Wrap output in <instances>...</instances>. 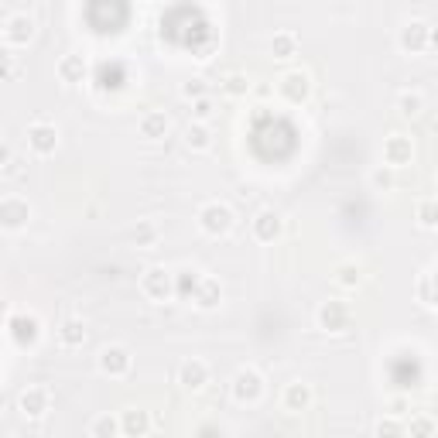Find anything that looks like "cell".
Instances as JSON below:
<instances>
[{"label": "cell", "instance_id": "obj_13", "mask_svg": "<svg viewBox=\"0 0 438 438\" xmlns=\"http://www.w3.org/2000/svg\"><path fill=\"white\" fill-rule=\"evenodd\" d=\"M278 233H281V216H278L274 209L257 212V219H254V236H257L260 243H271Z\"/></svg>", "mask_w": 438, "mask_h": 438}, {"label": "cell", "instance_id": "obj_11", "mask_svg": "<svg viewBox=\"0 0 438 438\" xmlns=\"http://www.w3.org/2000/svg\"><path fill=\"white\" fill-rule=\"evenodd\" d=\"M49 387H27L25 394H21V411L27 418H41V414L49 411Z\"/></svg>", "mask_w": 438, "mask_h": 438}, {"label": "cell", "instance_id": "obj_25", "mask_svg": "<svg viewBox=\"0 0 438 438\" xmlns=\"http://www.w3.org/2000/svg\"><path fill=\"white\" fill-rule=\"evenodd\" d=\"M96 76H100V86H103V89L110 86V76H113V86H120V82H124V65H120V62H103Z\"/></svg>", "mask_w": 438, "mask_h": 438}, {"label": "cell", "instance_id": "obj_10", "mask_svg": "<svg viewBox=\"0 0 438 438\" xmlns=\"http://www.w3.org/2000/svg\"><path fill=\"white\" fill-rule=\"evenodd\" d=\"M27 144L38 151V155H52L55 144H58V130L52 124H34V127L27 130Z\"/></svg>", "mask_w": 438, "mask_h": 438}, {"label": "cell", "instance_id": "obj_28", "mask_svg": "<svg viewBox=\"0 0 438 438\" xmlns=\"http://www.w3.org/2000/svg\"><path fill=\"white\" fill-rule=\"evenodd\" d=\"M21 27H34L31 25V18H18V21H11V27L4 31V38H7V41H25V38H31V34H25Z\"/></svg>", "mask_w": 438, "mask_h": 438}, {"label": "cell", "instance_id": "obj_35", "mask_svg": "<svg viewBox=\"0 0 438 438\" xmlns=\"http://www.w3.org/2000/svg\"><path fill=\"white\" fill-rule=\"evenodd\" d=\"M202 89H206V86H202L199 79H192V82H188V86L181 89V96H202Z\"/></svg>", "mask_w": 438, "mask_h": 438}, {"label": "cell", "instance_id": "obj_22", "mask_svg": "<svg viewBox=\"0 0 438 438\" xmlns=\"http://www.w3.org/2000/svg\"><path fill=\"white\" fill-rule=\"evenodd\" d=\"M165 130H168V117H165V113H148V117H144V120H141V134H144V137H151V141H155V137H165Z\"/></svg>", "mask_w": 438, "mask_h": 438}, {"label": "cell", "instance_id": "obj_23", "mask_svg": "<svg viewBox=\"0 0 438 438\" xmlns=\"http://www.w3.org/2000/svg\"><path fill=\"white\" fill-rule=\"evenodd\" d=\"M271 52L278 55V58H291V55L298 52V38H295L291 31H281V34H274V41H271Z\"/></svg>", "mask_w": 438, "mask_h": 438}, {"label": "cell", "instance_id": "obj_4", "mask_svg": "<svg viewBox=\"0 0 438 438\" xmlns=\"http://www.w3.org/2000/svg\"><path fill=\"white\" fill-rule=\"evenodd\" d=\"M100 370L106 377H127L130 373V353L124 346H106L100 353Z\"/></svg>", "mask_w": 438, "mask_h": 438}, {"label": "cell", "instance_id": "obj_34", "mask_svg": "<svg viewBox=\"0 0 438 438\" xmlns=\"http://www.w3.org/2000/svg\"><path fill=\"white\" fill-rule=\"evenodd\" d=\"M192 113H195V124H206L209 117H212V103H209V100H199V103L192 106Z\"/></svg>", "mask_w": 438, "mask_h": 438}, {"label": "cell", "instance_id": "obj_7", "mask_svg": "<svg viewBox=\"0 0 438 438\" xmlns=\"http://www.w3.org/2000/svg\"><path fill=\"white\" fill-rule=\"evenodd\" d=\"M318 322H322V329H329V333L346 329V326H349V305H346V302H326V305L318 309Z\"/></svg>", "mask_w": 438, "mask_h": 438}, {"label": "cell", "instance_id": "obj_32", "mask_svg": "<svg viewBox=\"0 0 438 438\" xmlns=\"http://www.w3.org/2000/svg\"><path fill=\"white\" fill-rule=\"evenodd\" d=\"M377 435H380V438H404V428H401L397 421H380Z\"/></svg>", "mask_w": 438, "mask_h": 438}, {"label": "cell", "instance_id": "obj_6", "mask_svg": "<svg viewBox=\"0 0 438 438\" xmlns=\"http://www.w3.org/2000/svg\"><path fill=\"white\" fill-rule=\"evenodd\" d=\"M401 49L404 52H411V55H418V52H425L428 49V41H432V31H428V25H421V21H411V25H404L401 27Z\"/></svg>", "mask_w": 438, "mask_h": 438}, {"label": "cell", "instance_id": "obj_29", "mask_svg": "<svg viewBox=\"0 0 438 438\" xmlns=\"http://www.w3.org/2000/svg\"><path fill=\"white\" fill-rule=\"evenodd\" d=\"M432 432H435V425L428 418H414L411 421V438H432Z\"/></svg>", "mask_w": 438, "mask_h": 438}, {"label": "cell", "instance_id": "obj_18", "mask_svg": "<svg viewBox=\"0 0 438 438\" xmlns=\"http://www.w3.org/2000/svg\"><path fill=\"white\" fill-rule=\"evenodd\" d=\"M58 342H62V346H69V349L82 346V342H86V326H82L79 318L62 322V329H58Z\"/></svg>", "mask_w": 438, "mask_h": 438}, {"label": "cell", "instance_id": "obj_15", "mask_svg": "<svg viewBox=\"0 0 438 438\" xmlns=\"http://www.w3.org/2000/svg\"><path fill=\"white\" fill-rule=\"evenodd\" d=\"M11 333L18 342H34L38 339V318L34 315H11Z\"/></svg>", "mask_w": 438, "mask_h": 438}, {"label": "cell", "instance_id": "obj_8", "mask_svg": "<svg viewBox=\"0 0 438 438\" xmlns=\"http://www.w3.org/2000/svg\"><path fill=\"white\" fill-rule=\"evenodd\" d=\"M27 202L25 199H18V195H7L4 202H0V219H4V226L7 230H18V226H25L27 223Z\"/></svg>", "mask_w": 438, "mask_h": 438}, {"label": "cell", "instance_id": "obj_31", "mask_svg": "<svg viewBox=\"0 0 438 438\" xmlns=\"http://www.w3.org/2000/svg\"><path fill=\"white\" fill-rule=\"evenodd\" d=\"M360 267H353V264H346V267H339V281L346 284V288H353V284H360Z\"/></svg>", "mask_w": 438, "mask_h": 438}, {"label": "cell", "instance_id": "obj_19", "mask_svg": "<svg viewBox=\"0 0 438 438\" xmlns=\"http://www.w3.org/2000/svg\"><path fill=\"white\" fill-rule=\"evenodd\" d=\"M120 428H124V425H120L113 414H96L93 425H89V435L93 438H117L120 435Z\"/></svg>", "mask_w": 438, "mask_h": 438}, {"label": "cell", "instance_id": "obj_27", "mask_svg": "<svg viewBox=\"0 0 438 438\" xmlns=\"http://www.w3.org/2000/svg\"><path fill=\"white\" fill-rule=\"evenodd\" d=\"M370 181H373V188H380V192H390V188H394V175H390V165H384V168H373V172H370Z\"/></svg>", "mask_w": 438, "mask_h": 438}, {"label": "cell", "instance_id": "obj_16", "mask_svg": "<svg viewBox=\"0 0 438 438\" xmlns=\"http://www.w3.org/2000/svg\"><path fill=\"white\" fill-rule=\"evenodd\" d=\"M219 298H223V288L216 278H202L199 288H195V302L202 305V309H216L219 305Z\"/></svg>", "mask_w": 438, "mask_h": 438}, {"label": "cell", "instance_id": "obj_2", "mask_svg": "<svg viewBox=\"0 0 438 438\" xmlns=\"http://www.w3.org/2000/svg\"><path fill=\"white\" fill-rule=\"evenodd\" d=\"M199 223H202L206 233L223 236V233L233 230V209L223 206V202H209V206H202V212H199Z\"/></svg>", "mask_w": 438, "mask_h": 438}, {"label": "cell", "instance_id": "obj_33", "mask_svg": "<svg viewBox=\"0 0 438 438\" xmlns=\"http://www.w3.org/2000/svg\"><path fill=\"white\" fill-rule=\"evenodd\" d=\"M243 89H250V82H247V76L233 72V76L226 79V93H243Z\"/></svg>", "mask_w": 438, "mask_h": 438}, {"label": "cell", "instance_id": "obj_36", "mask_svg": "<svg viewBox=\"0 0 438 438\" xmlns=\"http://www.w3.org/2000/svg\"><path fill=\"white\" fill-rule=\"evenodd\" d=\"M390 414H404V401H390Z\"/></svg>", "mask_w": 438, "mask_h": 438}, {"label": "cell", "instance_id": "obj_3", "mask_svg": "<svg viewBox=\"0 0 438 438\" xmlns=\"http://www.w3.org/2000/svg\"><path fill=\"white\" fill-rule=\"evenodd\" d=\"M141 291L151 298V302H165L172 295V274L165 267H151L144 278H141Z\"/></svg>", "mask_w": 438, "mask_h": 438}, {"label": "cell", "instance_id": "obj_5", "mask_svg": "<svg viewBox=\"0 0 438 438\" xmlns=\"http://www.w3.org/2000/svg\"><path fill=\"white\" fill-rule=\"evenodd\" d=\"M414 155L411 148V137H404V134H394V137H387L384 141V165L390 168H401V165H408Z\"/></svg>", "mask_w": 438, "mask_h": 438}, {"label": "cell", "instance_id": "obj_26", "mask_svg": "<svg viewBox=\"0 0 438 438\" xmlns=\"http://www.w3.org/2000/svg\"><path fill=\"white\" fill-rule=\"evenodd\" d=\"M418 223L421 226H438V202H418Z\"/></svg>", "mask_w": 438, "mask_h": 438}, {"label": "cell", "instance_id": "obj_20", "mask_svg": "<svg viewBox=\"0 0 438 438\" xmlns=\"http://www.w3.org/2000/svg\"><path fill=\"white\" fill-rule=\"evenodd\" d=\"M209 144H212V134H209L206 124H188V127H185V148L206 151Z\"/></svg>", "mask_w": 438, "mask_h": 438}, {"label": "cell", "instance_id": "obj_14", "mask_svg": "<svg viewBox=\"0 0 438 438\" xmlns=\"http://www.w3.org/2000/svg\"><path fill=\"white\" fill-rule=\"evenodd\" d=\"M124 432H127L130 438H144L148 435V428H151V418H148V411H141V408H130V411H124Z\"/></svg>", "mask_w": 438, "mask_h": 438}, {"label": "cell", "instance_id": "obj_1", "mask_svg": "<svg viewBox=\"0 0 438 438\" xmlns=\"http://www.w3.org/2000/svg\"><path fill=\"white\" fill-rule=\"evenodd\" d=\"M260 394H264V380H260L257 370H240L236 377H233V397L240 401V404H257Z\"/></svg>", "mask_w": 438, "mask_h": 438}, {"label": "cell", "instance_id": "obj_12", "mask_svg": "<svg viewBox=\"0 0 438 438\" xmlns=\"http://www.w3.org/2000/svg\"><path fill=\"white\" fill-rule=\"evenodd\" d=\"M309 76L305 72H284L281 76V93L288 96V103H302L309 96Z\"/></svg>", "mask_w": 438, "mask_h": 438}, {"label": "cell", "instance_id": "obj_24", "mask_svg": "<svg viewBox=\"0 0 438 438\" xmlns=\"http://www.w3.org/2000/svg\"><path fill=\"white\" fill-rule=\"evenodd\" d=\"M82 72H86V65H82V58H79V55H65V58L58 62V76L65 79V82H76V79H82Z\"/></svg>", "mask_w": 438, "mask_h": 438}, {"label": "cell", "instance_id": "obj_17", "mask_svg": "<svg viewBox=\"0 0 438 438\" xmlns=\"http://www.w3.org/2000/svg\"><path fill=\"white\" fill-rule=\"evenodd\" d=\"M309 401H311L309 384H288V390H284V408L288 411H305Z\"/></svg>", "mask_w": 438, "mask_h": 438}, {"label": "cell", "instance_id": "obj_30", "mask_svg": "<svg viewBox=\"0 0 438 438\" xmlns=\"http://www.w3.org/2000/svg\"><path fill=\"white\" fill-rule=\"evenodd\" d=\"M130 236H134L137 243H155V240H157V230L151 226V223H141V226H137V230L130 233Z\"/></svg>", "mask_w": 438, "mask_h": 438}, {"label": "cell", "instance_id": "obj_9", "mask_svg": "<svg viewBox=\"0 0 438 438\" xmlns=\"http://www.w3.org/2000/svg\"><path fill=\"white\" fill-rule=\"evenodd\" d=\"M209 380V366L202 360H185L179 366V384L185 390H199V387H206Z\"/></svg>", "mask_w": 438, "mask_h": 438}, {"label": "cell", "instance_id": "obj_21", "mask_svg": "<svg viewBox=\"0 0 438 438\" xmlns=\"http://www.w3.org/2000/svg\"><path fill=\"white\" fill-rule=\"evenodd\" d=\"M397 110H401L404 117H418V113L425 110V96H421L418 89H404V93L397 96Z\"/></svg>", "mask_w": 438, "mask_h": 438}]
</instances>
